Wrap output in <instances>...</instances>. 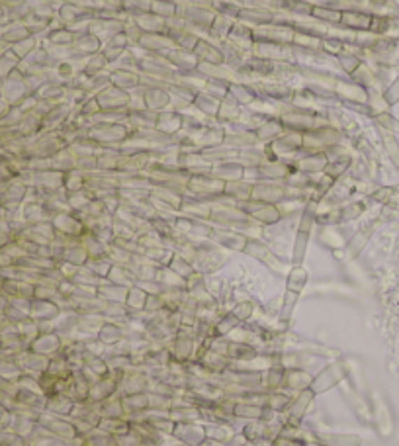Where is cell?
Returning <instances> with one entry per match:
<instances>
[{
	"label": "cell",
	"instance_id": "34",
	"mask_svg": "<svg viewBox=\"0 0 399 446\" xmlns=\"http://www.w3.org/2000/svg\"><path fill=\"white\" fill-rule=\"evenodd\" d=\"M55 225H57L59 231L67 233V235H80L82 233V225L78 223V220H75L73 215L68 214H61L55 217Z\"/></svg>",
	"mask_w": 399,
	"mask_h": 446
},
{
	"label": "cell",
	"instance_id": "28",
	"mask_svg": "<svg viewBox=\"0 0 399 446\" xmlns=\"http://www.w3.org/2000/svg\"><path fill=\"white\" fill-rule=\"evenodd\" d=\"M127 296V288L124 286H116L112 282H102L98 286V298L104 301H117V303H124Z\"/></svg>",
	"mask_w": 399,
	"mask_h": 446
},
{
	"label": "cell",
	"instance_id": "9",
	"mask_svg": "<svg viewBox=\"0 0 399 446\" xmlns=\"http://www.w3.org/2000/svg\"><path fill=\"white\" fill-rule=\"evenodd\" d=\"M227 357H229L231 362H235V364H249V362H254V360L259 359L261 352H259V349H256L254 345H251V343L229 339Z\"/></svg>",
	"mask_w": 399,
	"mask_h": 446
},
{
	"label": "cell",
	"instance_id": "1",
	"mask_svg": "<svg viewBox=\"0 0 399 446\" xmlns=\"http://www.w3.org/2000/svg\"><path fill=\"white\" fill-rule=\"evenodd\" d=\"M315 398L317 396L313 394L312 389H303V391L293 394L290 405L282 413L286 425H290V427H302V421L307 415V409H310V405H312Z\"/></svg>",
	"mask_w": 399,
	"mask_h": 446
},
{
	"label": "cell",
	"instance_id": "33",
	"mask_svg": "<svg viewBox=\"0 0 399 446\" xmlns=\"http://www.w3.org/2000/svg\"><path fill=\"white\" fill-rule=\"evenodd\" d=\"M85 368H88L98 380L108 378L110 376V368H108L106 360L102 357H94V354H85Z\"/></svg>",
	"mask_w": 399,
	"mask_h": 446
},
{
	"label": "cell",
	"instance_id": "12",
	"mask_svg": "<svg viewBox=\"0 0 399 446\" xmlns=\"http://www.w3.org/2000/svg\"><path fill=\"white\" fill-rule=\"evenodd\" d=\"M114 394H117V382L108 376V378L98 380V382H94V384L90 386L87 401L88 403H92V405H100L102 401L112 398Z\"/></svg>",
	"mask_w": 399,
	"mask_h": 446
},
{
	"label": "cell",
	"instance_id": "39",
	"mask_svg": "<svg viewBox=\"0 0 399 446\" xmlns=\"http://www.w3.org/2000/svg\"><path fill=\"white\" fill-rule=\"evenodd\" d=\"M166 310L165 301L161 298V294H149L145 303V313H157V311Z\"/></svg>",
	"mask_w": 399,
	"mask_h": 446
},
{
	"label": "cell",
	"instance_id": "35",
	"mask_svg": "<svg viewBox=\"0 0 399 446\" xmlns=\"http://www.w3.org/2000/svg\"><path fill=\"white\" fill-rule=\"evenodd\" d=\"M168 268L175 272V274H178L180 278H184V280L196 272L194 264H192L190 261H186L184 257H178V254L171 259V262H168Z\"/></svg>",
	"mask_w": 399,
	"mask_h": 446
},
{
	"label": "cell",
	"instance_id": "13",
	"mask_svg": "<svg viewBox=\"0 0 399 446\" xmlns=\"http://www.w3.org/2000/svg\"><path fill=\"white\" fill-rule=\"evenodd\" d=\"M18 386V384H16ZM45 396L39 391H31L26 388H16L14 394V408H26L36 409V411H45Z\"/></svg>",
	"mask_w": 399,
	"mask_h": 446
},
{
	"label": "cell",
	"instance_id": "41",
	"mask_svg": "<svg viewBox=\"0 0 399 446\" xmlns=\"http://www.w3.org/2000/svg\"><path fill=\"white\" fill-rule=\"evenodd\" d=\"M171 446H190V445H184V443H178V440H176V443H173Z\"/></svg>",
	"mask_w": 399,
	"mask_h": 446
},
{
	"label": "cell",
	"instance_id": "38",
	"mask_svg": "<svg viewBox=\"0 0 399 446\" xmlns=\"http://www.w3.org/2000/svg\"><path fill=\"white\" fill-rule=\"evenodd\" d=\"M229 311H231V313H233L235 317L241 321V323H245V321H251V317H253L254 305H253V301L245 300V301H239L233 310H229Z\"/></svg>",
	"mask_w": 399,
	"mask_h": 446
},
{
	"label": "cell",
	"instance_id": "21",
	"mask_svg": "<svg viewBox=\"0 0 399 446\" xmlns=\"http://www.w3.org/2000/svg\"><path fill=\"white\" fill-rule=\"evenodd\" d=\"M68 417L80 419V421H87V423H90L92 427H98V421H100L102 415H100V409H98V405H92V403H88V401H77Z\"/></svg>",
	"mask_w": 399,
	"mask_h": 446
},
{
	"label": "cell",
	"instance_id": "10",
	"mask_svg": "<svg viewBox=\"0 0 399 446\" xmlns=\"http://www.w3.org/2000/svg\"><path fill=\"white\" fill-rule=\"evenodd\" d=\"M313 382V374L305 368H288L286 380H284V391L288 394H298L303 389H310Z\"/></svg>",
	"mask_w": 399,
	"mask_h": 446
},
{
	"label": "cell",
	"instance_id": "26",
	"mask_svg": "<svg viewBox=\"0 0 399 446\" xmlns=\"http://www.w3.org/2000/svg\"><path fill=\"white\" fill-rule=\"evenodd\" d=\"M143 423H147L149 427H153L159 433H165V435H173L176 423L173 419L168 417L166 413H155V411H147V417Z\"/></svg>",
	"mask_w": 399,
	"mask_h": 446
},
{
	"label": "cell",
	"instance_id": "37",
	"mask_svg": "<svg viewBox=\"0 0 399 446\" xmlns=\"http://www.w3.org/2000/svg\"><path fill=\"white\" fill-rule=\"evenodd\" d=\"M16 331H18L24 339L28 340V345H29V343L39 335V323L28 317L26 321H20V323H16Z\"/></svg>",
	"mask_w": 399,
	"mask_h": 446
},
{
	"label": "cell",
	"instance_id": "16",
	"mask_svg": "<svg viewBox=\"0 0 399 446\" xmlns=\"http://www.w3.org/2000/svg\"><path fill=\"white\" fill-rule=\"evenodd\" d=\"M45 411L48 413H53V415H59V417H68L71 411L75 408V399L67 396V394H51V396H45Z\"/></svg>",
	"mask_w": 399,
	"mask_h": 446
},
{
	"label": "cell",
	"instance_id": "20",
	"mask_svg": "<svg viewBox=\"0 0 399 446\" xmlns=\"http://www.w3.org/2000/svg\"><path fill=\"white\" fill-rule=\"evenodd\" d=\"M147 298H149V294L139 284H136V286L127 288V296L124 303H126V308L129 310L131 315H137V313H143L145 311Z\"/></svg>",
	"mask_w": 399,
	"mask_h": 446
},
{
	"label": "cell",
	"instance_id": "36",
	"mask_svg": "<svg viewBox=\"0 0 399 446\" xmlns=\"http://www.w3.org/2000/svg\"><path fill=\"white\" fill-rule=\"evenodd\" d=\"M149 394V391H147ZM175 405V399L165 398V396H157V394H149V411L155 413H168V409Z\"/></svg>",
	"mask_w": 399,
	"mask_h": 446
},
{
	"label": "cell",
	"instance_id": "2",
	"mask_svg": "<svg viewBox=\"0 0 399 446\" xmlns=\"http://www.w3.org/2000/svg\"><path fill=\"white\" fill-rule=\"evenodd\" d=\"M168 350H171L173 359L178 360V362H188L190 359H194V327L182 325V327L178 329V333L175 335V339L171 340Z\"/></svg>",
	"mask_w": 399,
	"mask_h": 446
},
{
	"label": "cell",
	"instance_id": "31",
	"mask_svg": "<svg viewBox=\"0 0 399 446\" xmlns=\"http://www.w3.org/2000/svg\"><path fill=\"white\" fill-rule=\"evenodd\" d=\"M292 401V394L278 389V391H268V399H266V408H270L276 413H284Z\"/></svg>",
	"mask_w": 399,
	"mask_h": 446
},
{
	"label": "cell",
	"instance_id": "32",
	"mask_svg": "<svg viewBox=\"0 0 399 446\" xmlns=\"http://www.w3.org/2000/svg\"><path fill=\"white\" fill-rule=\"evenodd\" d=\"M315 437L327 446H358L361 438L349 437V435H333V433H317Z\"/></svg>",
	"mask_w": 399,
	"mask_h": 446
},
{
	"label": "cell",
	"instance_id": "5",
	"mask_svg": "<svg viewBox=\"0 0 399 446\" xmlns=\"http://www.w3.org/2000/svg\"><path fill=\"white\" fill-rule=\"evenodd\" d=\"M342 378H344V368H342V364L333 362L329 366H325L319 374L313 376V382L312 386H310V389H312L315 396H319L323 391H329L331 388H335Z\"/></svg>",
	"mask_w": 399,
	"mask_h": 446
},
{
	"label": "cell",
	"instance_id": "24",
	"mask_svg": "<svg viewBox=\"0 0 399 446\" xmlns=\"http://www.w3.org/2000/svg\"><path fill=\"white\" fill-rule=\"evenodd\" d=\"M122 403H124V411L127 415H136V413H143L149 411V394H131V396H122Z\"/></svg>",
	"mask_w": 399,
	"mask_h": 446
},
{
	"label": "cell",
	"instance_id": "17",
	"mask_svg": "<svg viewBox=\"0 0 399 446\" xmlns=\"http://www.w3.org/2000/svg\"><path fill=\"white\" fill-rule=\"evenodd\" d=\"M124 337H126V335H124V325H119L116 321L110 319H106L102 323V327H100V331H98L96 335V339L100 340L106 349L119 345V343L124 340Z\"/></svg>",
	"mask_w": 399,
	"mask_h": 446
},
{
	"label": "cell",
	"instance_id": "25",
	"mask_svg": "<svg viewBox=\"0 0 399 446\" xmlns=\"http://www.w3.org/2000/svg\"><path fill=\"white\" fill-rule=\"evenodd\" d=\"M205 425V438L208 440H214V443H222L225 445L229 438L233 437V429L229 427L227 423H219V421H214V423H204Z\"/></svg>",
	"mask_w": 399,
	"mask_h": 446
},
{
	"label": "cell",
	"instance_id": "30",
	"mask_svg": "<svg viewBox=\"0 0 399 446\" xmlns=\"http://www.w3.org/2000/svg\"><path fill=\"white\" fill-rule=\"evenodd\" d=\"M233 417L241 419V421L261 419L263 417V408L261 405H253V403H247V401H235Z\"/></svg>",
	"mask_w": 399,
	"mask_h": 446
},
{
	"label": "cell",
	"instance_id": "23",
	"mask_svg": "<svg viewBox=\"0 0 399 446\" xmlns=\"http://www.w3.org/2000/svg\"><path fill=\"white\" fill-rule=\"evenodd\" d=\"M241 433H243L249 443H266L268 445V440H266V421H263V419L245 421Z\"/></svg>",
	"mask_w": 399,
	"mask_h": 446
},
{
	"label": "cell",
	"instance_id": "40",
	"mask_svg": "<svg viewBox=\"0 0 399 446\" xmlns=\"http://www.w3.org/2000/svg\"><path fill=\"white\" fill-rule=\"evenodd\" d=\"M245 446H268L266 443H247Z\"/></svg>",
	"mask_w": 399,
	"mask_h": 446
},
{
	"label": "cell",
	"instance_id": "11",
	"mask_svg": "<svg viewBox=\"0 0 399 446\" xmlns=\"http://www.w3.org/2000/svg\"><path fill=\"white\" fill-rule=\"evenodd\" d=\"M61 313V308L53 300H38V298H31L29 301V310L28 315L29 319L38 321H53Z\"/></svg>",
	"mask_w": 399,
	"mask_h": 446
},
{
	"label": "cell",
	"instance_id": "27",
	"mask_svg": "<svg viewBox=\"0 0 399 446\" xmlns=\"http://www.w3.org/2000/svg\"><path fill=\"white\" fill-rule=\"evenodd\" d=\"M106 280L116 284V286H124V288H131V286H136L137 284L136 276L131 274V271H129L127 266H117V264H112V268L108 272Z\"/></svg>",
	"mask_w": 399,
	"mask_h": 446
},
{
	"label": "cell",
	"instance_id": "4",
	"mask_svg": "<svg viewBox=\"0 0 399 446\" xmlns=\"http://www.w3.org/2000/svg\"><path fill=\"white\" fill-rule=\"evenodd\" d=\"M38 423L43 429H48L51 435L61 438V440H73V438H78L77 431H75V425H73V421L68 417H59V415H53V413L43 411V413L39 415Z\"/></svg>",
	"mask_w": 399,
	"mask_h": 446
},
{
	"label": "cell",
	"instance_id": "18",
	"mask_svg": "<svg viewBox=\"0 0 399 446\" xmlns=\"http://www.w3.org/2000/svg\"><path fill=\"white\" fill-rule=\"evenodd\" d=\"M90 386H92V384L82 376L80 370H73V374H71V378H68L67 396H71L75 401H87Z\"/></svg>",
	"mask_w": 399,
	"mask_h": 446
},
{
	"label": "cell",
	"instance_id": "29",
	"mask_svg": "<svg viewBox=\"0 0 399 446\" xmlns=\"http://www.w3.org/2000/svg\"><path fill=\"white\" fill-rule=\"evenodd\" d=\"M98 409H100V415H102V417H126V411H124V403H122V396H119V394H114L112 398L102 401V403L98 405Z\"/></svg>",
	"mask_w": 399,
	"mask_h": 446
},
{
	"label": "cell",
	"instance_id": "19",
	"mask_svg": "<svg viewBox=\"0 0 399 446\" xmlns=\"http://www.w3.org/2000/svg\"><path fill=\"white\" fill-rule=\"evenodd\" d=\"M96 429L110 435V437H122V435H126V433L131 431V423L127 421V417H100Z\"/></svg>",
	"mask_w": 399,
	"mask_h": 446
},
{
	"label": "cell",
	"instance_id": "6",
	"mask_svg": "<svg viewBox=\"0 0 399 446\" xmlns=\"http://www.w3.org/2000/svg\"><path fill=\"white\" fill-rule=\"evenodd\" d=\"M173 437L178 443L190 446H200L205 440V425L202 421H190V423H176Z\"/></svg>",
	"mask_w": 399,
	"mask_h": 446
},
{
	"label": "cell",
	"instance_id": "22",
	"mask_svg": "<svg viewBox=\"0 0 399 446\" xmlns=\"http://www.w3.org/2000/svg\"><path fill=\"white\" fill-rule=\"evenodd\" d=\"M239 325H241V321L237 319L231 311H224L217 315L214 323V337H229Z\"/></svg>",
	"mask_w": 399,
	"mask_h": 446
},
{
	"label": "cell",
	"instance_id": "14",
	"mask_svg": "<svg viewBox=\"0 0 399 446\" xmlns=\"http://www.w3.org/2000/svg\"><path fill=\"white\" fill-rule=\"evenodd\" d=\"M288 368L282 362H273L270 366L263 370V389L266 391H278L284 388V380H286Z\"/></svg>",
	"mask_w": 399,
	"mask_h": 446
},
{
	"label": "cell",
	"instance_id": "3",
	"mask_svg": "<svg viewBox=\"0 0 399 446\" xmlns=\"http://www.w3.org/2000/svg\"><path fill=\"white\" fill-rule=\"evenodd\" d=\"M149 374L145 368H129L124 372V376L117 384L119 396H131V394H145L149 391Z\"/></svg>",
	"mask_w": 399,
	"mask_h": 446
},
{
	"label": "cell",
	"instance_id": "7",
	"mask_svg": "<svg viewBox=\"0 0 399 446\" xmlns=\"http://www.w3.org/2000/svg\"><path fill=\"white\" fill-rule=\"evenodd\" d=\"M49 362L51 359L49 357H43L39 352H34V350H24L16 357V364L20 366V370L24 374H31V376H41L43 372H48Z\"/></svg>",
	"mask_w": 399,
	"mask_h": 446
},
{
	"label": "cell",
	"instance_id": "15",
	"mask_svg": "<svg viewBox=\"0 0 399 446\" xmlns=\"http://www.w3.org/2000/svg\"><path fill=\"white\" fill-rule=\"evenodd\" d=\"M196 360H200L202 364H204V368L208 372H212V374H222L225 372L227 368H231L233 366V362L229 357H225V354H219V352H214V350H204L202 354H198Z\"/></svg>",
	"mask_w": 399,
	"mask_h": 446
},
{
	"label": "cell",
	"instance_id": "8",
	"mask_svg": "<svg viewBox=\"0 0 399 446\" xmlns=\"http://www.w3.org/2000/svg\"><path fill=\"white\" fill-rule=\"evenodd\" d=\"M28 349L34 350V352H39V354H43V357L53 359V357H57L59 352H61V349H63V339L59 337L55 331H51V333H39L38 337L29 343Z\"/></svg>",
	"mask_w": 399,
	"mask_h": 446
}]
</instances>
